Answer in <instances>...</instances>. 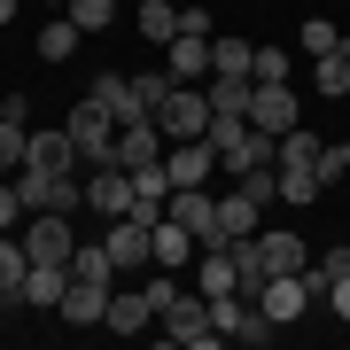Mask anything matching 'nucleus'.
<instances>
[{"instance_id": "obj_24", "label": "nucleus", "mask_w": 350, "mask_h": 350, "mask_svg": "<svg viewBox=\"0 0 350 350\" xmlns=\"http://www.w3.org/2000/svg\"><path fill=\"white\" fill-rule=\"evenodd\" d=\"M133 24H140V39L172 47V39H179V8H172V0H140V8H133Z\"/></svg>"}, {"instance_id": "obj_3", "label": "nucleus", "mask_w": 350, "mask_h": 350, "mask_svg": "<svg viewBox=\"0 0 350 350\" xmlns=\"http://www.w3.org/2000/svg\"><path fill=\"white\" fill-rule=\"evenodd\" d=\"M156 125H163V140H202L211 133V94L202 86H172L156 101Z\"/></svg>"}, {"instance_id": "obj_22", "label": "nucleus", "mask_w": 350, "mask_h": 350, "mask_svg": "<svg viewBox=\"0 0 350 350\" xmlns=\"http://www.w3.org/2000/svg\"><path fill=\"white\" fill-rule=\"evenodd\" d=\"M234 257H226V250H202L195 257V296H234Z\"/></svg>"}, {"instance_id": "obj_16", "label": "nucleus", "mask_w": 350, "mask_h": 350, "mask_svg": "<svg viewBox=\"0 0 350 350\" xmlns=\"http://www.w3.org/2000/svg\"><path fill=\"white\" fill-rule=\"evenodd\" d=\"M55 312H63L70 327H101V312H109V288H101V280H70Z\"/></svg>"}, {"instance_id": "obj_30", "label": "nucleus", "mask_w": 350, "mask_h": 350, "mask_svg": "<svg viewBox=\"0 0 350 350\" xmlns=\"http://www.w3.org/2000/svg\"><path fill=\"white\" fill-rule=\"evenodd\" d=\"M319 148H327L319 133H304V125H288V133H280V156H273V163H319Z\"/></svg>"}, {"instance_id": "obj_25", "label": "nucleus", "mask_w": 350, "mask_h": 350, "mask_svg": "<svg viewBox=\"0 0 350 350\" xmlns=\"http://www.w3.org/2000/svg\"><path fill=\"white\" fill-rule=\"evenodd\" d=\"M319 163H280V202H319Z\"/></svg>"}, {"instance_id": "obj_21", "label": "nucleus", "mask_w": 350, "mask_h": 350, "mask_svg": "<svg viewBox=\"0 0 350 350\" xmlns=\"http://www.w3.org/2000/svg\"><path fill=\"white\" fill-rule=\"evenodd\" d=\"M202 94H211V117H250L257 78H202Z\"/></svg>"}, {"instance_id": "obj_27", "label": "nucleus", "mask_w": 350, "mask_h": 350, "mask_svg": "<svg viewBox=\"0 0 350 350\" xmlns=\"http://www.w3.org/2000/svg\"><path fill=\"white\" fill-rule=\"evenodd\" d=\"M24 148H31V125L0 117V179H8V172H24Z\"/></svg>"}, {"instance_id": "obj_11", "label": "nucleus", "mask_w": 350, "mask_h": 350, "mask_svg": "<svg viewBox=\"0 0 350 350\" xmlns=\"http://www.w3.org/2000/svg\"><path fill=\"white\" fill-rule=\"evenodd\" d=\"M94 101L117 117V125H133V117H148V101H140V86H133V70H101L94 78Z\"/></svg>"}, {"instance_id": "obj_17", "label": "nucleus", "mask_w": 350, "mask_h": 350, "mask_svg": "<svg viewBox=\"0 0 350 350\" xmlns=\"http://www.w3.org/2000/svg\"><path fill=\"white\" fill-rule=\"evenodd\" d=\"M257 250H265V265H273V273H304V265H312V250H304L288 226H257Z\"/></svg>"}, {"instance_id": "obj_4", "label": "nucleus", "mask_w": 350, "mask_h": 350, "mask_svg": "<svg viewBox=\"0 0 350 350\" xmlns=\"http://www.w3.org/2000/svg\"><path fill=\"white\" fill-rule=\"evenodd\" d=\"M163 342H187V350H218V319H211V296H179L163 312Z\"/></svg>"}, {"instance_id": "obj_6", "label": "nucleus", "mask_w": 350, "mask_h": 350, "mask_svg": "<svg viewBox=\"0 0 350 350\" xmlns=\"http://www.w3.org/2000/svg\"><path fill=\"white\" fill-rule=\"evenodd\" d=\"M163 172H172V187H211L218 148L211 140H172V148H163Z\"/></svg>"}, {"instance_id": "obj_13", "label": "nucleus", "mask_w": 350, "mask_h": 350, "mask_svg": "<svg viewBox=\"0 0 350 350\" xmlns=\"http://www.w3.org/2000/svg\"><path fill=\"white\" fill-rule=\"evenodd\" d=\"M24 172H86V163H78L70 133L55 125V133H31V148H24Z\"/></svg>"}, {"instance_id": "obj_8", "label": "nucleus", "mask_w": 350, "mask_h": 350, "mask_svg": "<svg viewBox=\"0 0 350 350\" xmlns=\"http://www.w3.org/2000/svg\"><path fill=\"white\" fill-rule=\"evenodd\" d=\"M211 39H218V31H211ZM211 39H202V31H179L172 47H163V70H172L179 86H202V78H211Z\"/></svg>"}, {"instance_id": "obj_39", "label": "nucleus", "mask_w": 350, "mask_h": 350, "mask_svg": "<svg viewBox=\"0 0 350 350\" xmlns=\"http://www.w3.org/2000/svg\"><path fill=\"white\" fill-rule=\"evenodd\" d=\"M8 304H16V296H8V288H0V312H8Z\"/></svg>"}, {"instance_id": "obj_28", "label": "nucleus", "mask_w": 350, "mask_h": 350, "mask_svg": "<svg viewBox=\"0 0 350 350\" xmlns=\"http://www.w3.org/2000/svg\"><path fill=\"white\" fill-rule=\"evenodd\" d=\"M24 273H31V257H24V234H0V288H24Z\"/></svg>"}, {"instance_id": "obj_7", "label": "nucleus", "mask_w": 350, "mask_h": 350, "mask_svg": "<svg viewBox=\"0 0 350 350\" xmlns=\"http://www.w3.org/2000/svg\"><path fill=\"white\" fill-rule=\"evenodd\" d=\"M257 304H265V319H273V327H296L304 312H312V288H304V273H273Z\"/></svg>"}, {"instance_id": "obj_20", "label": "nucleus", "mask_w": 350, "mask_h": 350, "mask_svg": "<svg viewBox=\"0 0 350 350\" xmlns=\"http://www.w3.org/2000/svg\"><path fill=\"white\" fill-rule=\"evenodd\" d=\"M78 39H86V31H78L70 16H39V63H70Z\"/></svg>"}, {"instance_id": "obj_14", "label": "nucleus", "mask_w": 350, "mask_h": 350, "mask_svg": "<svg viewBox=\"0 0 350 350\" xmlns=\"http://www.w3.org/2000/svg\"><path fill=\"white\" fill-rule=\"evenodd\" d=\"M250 125L280 140L288 125H296V94H288V86H257V94H250Z\"/></svg>"}, {"instance_id": "obj_9", "label": "nucleus", "mask_w": 350, "mask_h": 350, "mask_svg": "<svg viewBox=\"0 0 350 350\" xmlns=\"http://www.w3.org/2000/svg\"><path fill=\"white\" fill-rule=\"evenodd\" d=\"M163 148H172V140H163V125H156V117H133V125H117V163H125V172L156 163Z\"/></svg>"}, {"instance_id": "obj_15", "label": "nucleus", "mask_w": 350, "mask_h": 350, "mask_svg": "<svg viewBox=\"0 0 350 350\" xmlns=\"http://www.w3.org/2000/svg\"><path fill=\"white\" fill-rule=\"evenodd\" d=\"M63 288H70V265H31L24 288H16V304H31V312H55V304H63Z\"/></svg>"}, {"instance_id": "obj_18", "label": "nucleus", "mask_w": 350, "mask_h": 350, "mask_svg": "<svg viewBox=\"0 0 350 350\" xmlns=\"http://www.w3.org/2000/svg\"><path fill=\"white\" fill-rule=\"evenodd\" d=\"M250 70H257V47L234 39V31H218L211 39V78H250Z\"/></svg>"}, {"instance_id": "obj_26", "label": "nucleus", "mask_w": 350, "mask_h": 350, "mask_svg": "<svg viewBox=\"0 0 350 350\" xmlns=\"http://www.w3.org/2000/svg\"><path fill=\"white\" fill-rule=\"evenodd\" d=\"M342 273H350V250H327V257H312V265H304V288H312V296H327Z\"/></svg>"}, {"instance_id": "obj_37", "label": "nucleus", "mask_w": 350, "mask_h": 350, "mask_svg": "<svg viewBox=\"0 0 350 350\" xmlns=\"http://www.w3.org/2000/svg\"><path fill=\"white\" fill-rule=\"evenodd\" d=\"M8 24H16V0H0V31H8Z\"/></svg>"}, {"instance_id": "obj_5", "label": "nucleus", "mask_w": 350, "mask_h": 350, "mask_svg": "<svg viewBox=\"0 0 350 350\" xmlns=\"http://www.w3.org/2000/svg\"><path fill=\"white\" fill-rule=\"evenodd\" d=\"M86 211H94L101 226L133 211V172H125V163H94V172H86Z\"/></svg>"}, {"instance_id": "obj_35", "label": "nucleus", "mask_w": 350, "mask_h": 350, "mask_svg": "<svg viewBox=\"0 0 350 350\" xmlns=\"http://www.w3.org/2000/svg\"><path fill=\"white\" fill-rule=\"evenodd\" d=\"M179 31H202V39H211V31H218V16H211V8H179Z\"/></svg>"}, {"instance_id": "obj_33", "label": "nucleus", "mask_w": 350, "mask_h": 350, "mask_svg": "<svg viewBox=\"0 0 350 350\" xmlns=\"http://www.w3.org/2000/svg\"><path fill=\"white\" fill-rule=\"evenodd\" d=\"M250 78H257V86H288V55L280 47H257V70Z\"/></svg>"}, {"instance_id": "obj_38", "label": "nucleus", "mask_w": 350, "mask_h": 350, "mask_svg": "<svg viewBox=\"0 0 350 350\" xmlns=\"http://www.w3.org/2000/svg\"><path fill=\"white\" fill-rule=\"evenodd\" d=\"M39 8H47V16H63V8H70V0H39Z\"/></svg>"}, {"instance_id": "obj_34", "label": "nucleus", "mask_w": 350, "mask_h": 350, "mask_svg": "<svg viewBox=\"0 0 350 350\" xmlns=\"http://www.w3.org/2000/svg\"><path fill=\"white\" fill-rule=\"evenodd\" d=\"M133 86H140V101H148V117H156V101H163V94H172V86H179V78H163V70H140V78H133Z\"/></svg>"}, {"instance_id": "obj_2", "label": "nucleus", "mask_w": 350, "mask_h": 350, "mask_svg": "<svg viewBox=\"0 0 350 350\" xmlns=\"http://www.w3.org/2000/svg\"><path fill=\"white\" fill-rule=\"evenodd\" d=\"M16 234H24V257H31V265H70V250H78L70 211H31Z\"/></svg>"}, {"instance_id": "obj_12", "label": "nucleus", "mask_w": 350, "mask_h": 350, "mask_svg": "<svg viewBox=\"0 0 350 350\" xmlns=\"http://www.w3.org/2000/svg\"><path fill=\"white\" fill-rule=\"evenodd\" d=\"M195 257H202L195 226H179L172 211H163V218H156V265H163V273H179V265H195Z\"/></svg>"}, {"instance_id": "obj_23", "label": "nucleus", "mask_w": 350, "mask_h": 350, "mask_svg": "<svg viewBox=\"0 0 350 350\" xmlns=\"http://www.w3.org/2000/svg\"><path fill=\"white\" fill-rule=\"evenodd\" d=\"M312 86H319L327 101H342V94H350V39H342L335 55H312Z\"/></svg>"}, {"instance_id": "obj_36", "label": "nucleus", "mask_w": 350, "mask_h": 350, "mask_svg": "<svg viewBox=\"0 0 350 350\" xmlns=\"http://www.w3.org/2000/svg\"><path fill=\"white\" fill-rule=\"evenodd\" d=\"M327 304H335V319H342V327H350V273H342V280H335V288H327Z\"/></svg>"}, {"instance_id": "obj_29", "label": "nucleus", "mask_w": 350, "mask_h": 350, "mask_svg": "<svg viewBox=\"0 0 350 350\" xmlns=\"http://www.w3.org/2000/svg\"><path fill=\"white\" fill-rule=\"evenodd\" d=\"M296 39H304V55H335L342 47V24H335V16H304Z\"/></svg>"}, {"instance_id": "obj_1", "label": "nucleus", "mask_w": 350, "mask_h": 350, "mask_svg": "<svg viewBox=\"0 0 350 350\" xmlns=\"http://www.w3.org/2000/svg\"><path fill=\"white\" fill-rule=\"evenodd\" d=\"M63 133H70V148H78V163H86V172H94V163H117V117L101 109L94 94L63 117Z\"/></svg>"}, {"instance_id": "obj_32", "label": "nucleus", "mask_w": 350, "mask_h": 350, "mask_svg": "<svg viewBox=\"0 0 350 350\" xmlns=\"http://www.w3.org/2000/svg\"><path fill=\"white\" fill-rule=\"evenodd\" d=\"M140 296H148V304H156V319H163L179 296H187V288H179V273H148V288H140Z\"/></svg>"}, {"instance_id": "obj_19", "label": "nucleus", "mask_w": 350, "mask_h": 350, "mask_svg": "<svg viewBox=\"0 0 350 350\" xmlns=\"http://www.w3.org/2000/svg\"><path fill=\"white\" fill-rule=\"evenodd\" d=\"M257 218H265V202H250V195H218V241H241V234H257Z\"/></svg>"}, {"instance_id": "obj_10", "label": "nucleus", "mask_w": 350, "mask_h": 350, "mask_svg": "<svg viewBox=\"0 0 350 350\" xmlns=\"http://www.w3.org/2000/svg\"><path fill=\"white\" fill-rule=\"evenodd\" d=\"M101 327H109V335H148V327H156V304L140 296V288H109V312H101Z\"/></svg>"}, {"instance_id": "obj_31", "label": "nucleus", "mask_w": 350, "mask_h": 350, "mask_svg": "<svg viewBox=\"0 0 350 350\" xmlns=\"http://www.w3.org/2000/svg\"><path fill=\"white\" fill-rule=\"evenodd\" d=\"M63 16H70L78 31H109V24H117V0H70Z\"/></svg>"}]
</instances>
